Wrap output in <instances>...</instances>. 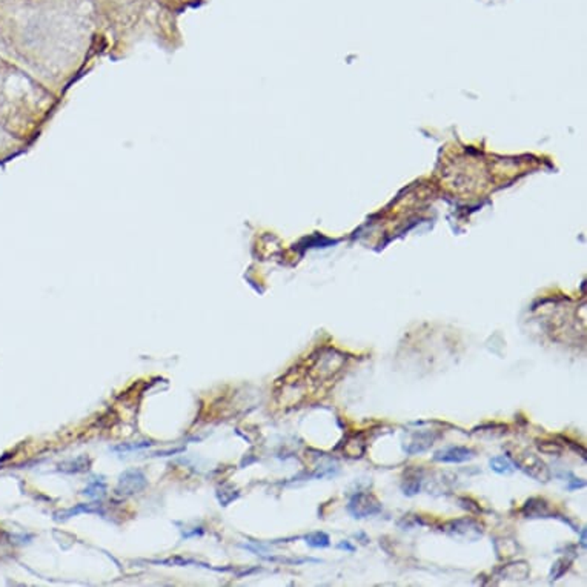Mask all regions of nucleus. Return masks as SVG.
<instances>
[{
  "instance_id": "1",
  "label": "nucleus",
  "mask_w": 587,
  "mask_h": 587,
  "mask_svg": "<svg viewBox=\"0 0 587 587\" xmlns=\"http://www.w3.org/2000/svg\"><path fill=\"white\" fill-rule=\"evenodd\" d=\"M348 511L354 518H367L381 512V503L372 493L360 492L349 501Z\"/></svg>"
},
{
  "instance_id": "2",
  "label": "nucleus",
  "mask_w": 587,
  "mask_h": 587,
  "mask_svg": "<svg viewBox=\"0 0 587 587\" xmlns=\"http://www.w3.org/2000/svg\"><path fill=\"white\" fill-rule=\"evenodd\" d=\"M515 458H518V461H515V466H520V469L524 471L529 477L538 481H547L551 478V472L547 469V466L535 453L526 452L523 455H517Z\"/></svg>"
},
{
  "instance_id": "3",
  "label": "nucleus",
  "mask_w": 587,
  "mask_h": 587,
  "mask_svg": "<svg viewBox=\"0 0 587 587\" xmlns=\"http://www.w3.org/2000/svg\"><path fill=\"white\" fill-rule=\"evenodd\" d=\"M475 457V451L469 449V447L463 446H451L445 447V449L437 451L434 453V460L440 461V463H466Z\"/></svg>"
},
{
  "instance_id": "4",
  "label": "nucleus",
  "mask_w": 587,
  "mask_h": 587,
  "mask_svg": "<svg viewBox=\"0 0 587 587\" xmlns=\"http://www.w3.org/2000/svg\"><path fill=\"white\" fill-rule=\"evenodd\" d=\"M437 437H438L437 434H432L429 431H427V432H418V434L414 435L412 441H411V443H407V446L405 447V449H406L407 453L425 452L427 449V447L432 446L434 440L437 438Z\"/></svg>"
},
{
  "instance_id": "5",
  "label": "nucleus",
  "mask_w": 587,
  "mask_h": 587,
  "mask_svg": "<svg viewBox=\"0 0 587 587\" xmlns=\"http://www.w3.org/2000/svg\"><path fill=\"white\" fill-rule=\"evenodd\" d=\"M523 515L526 518H546L547 515H551V509L544 500L532 498L524 504Z\"/></svg>"
},
{
  "instance_id": "6",
  "label": "nucleus",
  "mask_w": 587,
  "mask_h": 587,
  "mask_svg": "<svg viewBox=\"0 0 587 587\" xmlns=\"http://www.w3.org/2000/svg\"><path fill=\"white\" fill-rule=\"evenodd\" d=\"M489 465H491V469L493 472L500 473V475H509V473H512L513 471L517 469L515 465H513L512 461H511V458L504 457V455H500V457H493L491 460Z\"/></svg>"
},
{
  "instance_id": "7",
  "label": "nucleus",
  "mask_w": 587,
  "mask_h": 587,
  "mask_svg": "<svg viewBox=\"0 0 587 587\" xmlns=\"http://www.w3.org/2000/svg\"><path fill=\"white\" fill-rule=\"evenodd\" d=\"M420 487H421V477H418V475H407L403 481V484H401V491H403L405 495L414 497L420 492Z\"/></svg>"
},
{
  "instance_id": "8",
  "label": "nucleus",
  "mask_w": 587,
  "mask_h": 587,
  "mask_svg": "<svg viewBox=\"0 0 587 587\" xmlns=\"http://www.w3.org/2000/svg\"><path fill=\"white\" fill-rule=\"evenodd\" d=\"M306 542L309 546L312 547H328L329 546V537L323 532H315L311 535L306 537Z\"/></svg>"
},
{
  "instance_id": "9",
  "label": "nucleus",
  "mask_w": 587,
  "mask_h": 587,
  "mask_svg": "<svg viewBox=\"0 0 587 587\" xmlns=\"http://www.w3.org/2000/svg\"><path fill=\"white\" fill-rule=\"evenodd\" d=\"M567 569H569V562H566V559H558V562L552 567L551 581H555V579H558L559 577H563Z\"/></svg>"
},
{
  "instance_id": "10",
  "label": "nucleus",
  "mask_w": 587,
  "mask_h": 587,
  "mask_svg": "<svg viewBox=\"0 0 587 587\" xmlns=\"http://www.w3.org/2000/svg\"><path fill=\"white\" fill-rule=\"evenodd\" d=\"M538 447H540V451L544 452V453H549V455L562 452V446H558L557 443H546V441H543L542 445L538 443Z\"/></svg>"
},
{
  "instance_id": "11",
  "label": "nucleus",
  "mask_w": 587,
  "mask_h": 587,
  "mask_svg": "<svg viewBox=\"0 0 587 587\" xmlns=\"http://www.w3.org/2000/svg\"><path fill=\"white\" fill-rule=\"evenodd\" d=\"M339 549H345L348 552H354L355 547L352 544H349V542H345V543H340L339 544Z\"/></svg>"
}]
</instances>
